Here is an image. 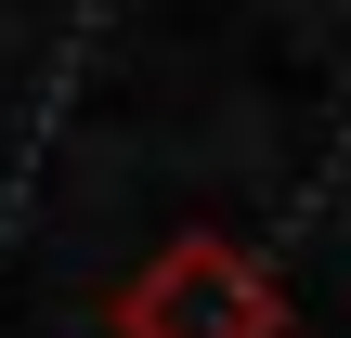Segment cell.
<instances>
[{
    "instance_id": "obj_1",
    "label": "cell",
    "mask_w": 351,
    "mask_h": 338,
    "mask_svg": "<svg viewBox=\"0 0 351 338\" xmlns=\"http://www.w3.org/2000/svg\"><path fill=\"white\" fill-rule=\"evenodd\" d=\"M117 338H287V287L221 248V234H182L156 248L130 287H117Z\"/></svg>"
}]
</instances>
